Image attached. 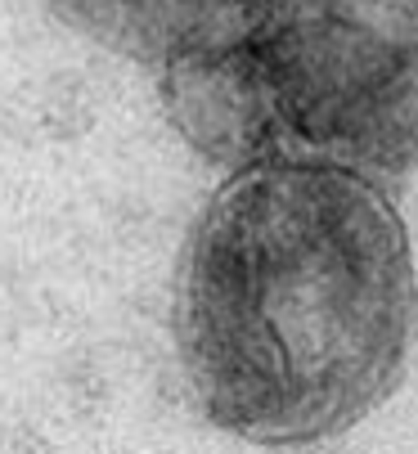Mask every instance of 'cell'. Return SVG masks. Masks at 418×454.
<instances>
[{"mask_svg": "<svg viewBox=\"0 0 418 454\" xmlns=\"http://www.w3.org/2000/svg\"><path fill=\"white\" fill-rule=\"evenodd\" d=\"M414 333V243L374 176L248 162L202 207L176 284V351L221 432L342 436L391 396Z\"/></svg>", "mask_w": 418, "mask_h": 454, "instance_id": "1", "label": "cell"}, {"mask_svg": "<svg viewBox=\"0 0 418 454\" xmlns=\"http://www.w3.org/2000/svg\"><path fill=\"white\" fill-rule=\"evenodd\" d=\"M162 95L212 162L418 167V0H256L248 23L162 63Z\"/></svg>", "mask_w": 418, "mask_h": 454, "instance_id": "2", "label": "cell"}, {"mask_svg": "<svg viewBox=\"0 0 418 454\" xmlns=\"http://www.w3.org/2000/svg\"><path fill=\"white\" fill-rule=\"evenodd\" d=\"M104 41L158 63L234 36L256 0H50Z\"/></svg>", "mask_w": 418, "mask_h": 454, "instance_id": "3", "label": "cell"}]
</instances>
